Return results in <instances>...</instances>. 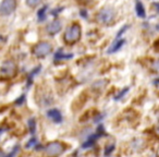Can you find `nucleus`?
I'll return each instance as SVG.
<instances>
[{
  "label": "nucleus",
  "mask_w": 159,
  "mask_h": 157,
  "mask_svg": "<svg viewBox=\"0 0 159 157\" xmlns=\"http://www.w3.org/2000/svg\"><path fill=\"white\" fill-rule=\"evenodd\" d=\"M65 151V145L59 141L50 142L45 147V155L47 157H58Z\"/></svg>",
  "instance_id": "f257e3e1"
},
{
  "label": "nucleus",
  "mask_w": 159,
  "mask_h": 157,
  "mask_svg": "<svg viewBox=\"0 0 159 157\" xmlns=\"http://www.w3.org/2000/svg\"><path fill=\"white\" fill-rule=\"evenodd\" d=\"M81 37V28L78 24H73L69 26L65 33V42L67 44H73L76 43Z\"/></svg>",
  "instance_id": "f03ea898"
},
{
  "label": "nucleus",
  "mask_w": 159,
  "mask_h": 157,
  "mask_svg": "<svg viewBox=\"0 0 159 157\" xmlns=\"http://www.w3.org/2000/svg\"><path fill=\"white\" fill-rule=\"evenodd\" d=\"M115 12L111 8H104L97 14V21L103 24H110L113 21Z\"/></svg>",
  "instance_id": "7ed1b4c3"
},
{
  "label": "nucleus",
  "mask_w": 159,
  "mask_h": 157,
  "mask_svg": "<svg viewBox=\"0 0 159 157\" xmlns=\"http://www.w3.org/2000/svg\"><path fill=\"white\" fill-rule=\"evenodd\" d=\"M51 51H52V46H51L49 43H46V42L39 43V44H37L36 46L34 47V49H33L34 55L38 58L45 57V56L49 55Z\"/></svg>",
  "instance_id": "20e7f679"
},
{
  "label": "nucleus",
  "mask_w": 159,
  "mask_h": 157,
  "mask_svg": "<svg viewBox=\"0 0 159 157\" xmlns=\"http://www.w3.org/2000/svg\"><path fill=\"white\" fill-rule=\"evenodd\" d=\"M16 73V66L13 61H6L2 65L1 69H0V74L2 78H10L12 76H14Z\"/></svg>",
  "instance_id": "39448f33"
},
{
  "label": "nucleus",
  "mask_w": 159,
  "mask_h": 157,
  "mask_svg": "<svg viewBox=\"0 0 159 157\" xmlns=\"http://www.w3.org/2000/svg\"><path fill=\"white\" fill-rule=\"evenodd\" d=\"M16 8L15 0H3L0 5V13L2 15H9Z\"/></svg>",
  "instance_id": "423d86ee"
},
{
  "label": "nucleus",
  "mask_w": 159,
  "mask_h": 157,
  "mask_svg": "<svg viewBox=\"0 0 159 157\" xmlns=\"http://www.w3.org/2000/svg\"><path fill=\"white\" fill-rule=\"evenodd\" d=\"M61 28H62L61 22L59 21V20H55V21H52L48 26H47V32H48V34H50V35H55V34H57V33L60 32Z\"/></svg>",
  "instance_id": "0eeeda50"
},
{
  "label": "nucleus",
  "mask_w": 159,
  "mask_h": 157,
  "mask_svg": "<svg viewBox=\"0 0 159 157\" xmlns=\"http://www.w3.org/2000/svg\"><path fill=\"white\" fill-rule=\"evenodd\" d=\"M47 116L50 118L53 122L56 123L62 122V115H61V112L58 109H50V110H48Z\"/></svg>",
  "instance_id": "6e6552de"
},
{
  "label": "nucleus",
  "mask_w": 159,
  "mask_h": 157,
  "mask_svg": "<svg viewBox=\"0 0 159 157\" xmlns=\"http://www.w3.org/2000/svg\"><path fill=\"white\" fill-rule=\"evenodd\" d=\"M124 43H125L124 39H120V40H117V42H115L112 44V46L109 48L108 53H115V51H118L119 49L121 48V47L123 46V44H124Z\"/></svg>",
  "instance_id": "1a4fd4ad"
},
{
  "label": "nucleus",
  "mask_w": 159,
  "mask_h": 157,
  "mask_svg": "<svg viewBox=\"0 0 159 157\" xmlns=\"http://www.w3.org/2000/svg\"><path fill=\"white\" fill-rule=\"evenodd\" d=\"M135 10H136V13L140 18H145L146 16V13H145V9H144V6L143 3L141 2H137L136 3V7H135Z\"/></svg>",
  "instance_id": "9d476101"
},
{
  "label": "nucleus",
  "mask_w": 159,
  "mask_h": 157,
  "mask_svg": "<svg viewBox=\"0 0 159 157\" xmlns=\"http://www.w3.org/2000/svg\"><path fill=\"white\" fill-rule=\"evenodd\" d=\"M71 58H73V55H67V53H63L61 51H58L55 55V59H57V60H59V59H71Z\"/></svg>",
  "instance_id": "9b49d317"
},
{
  "label": "nucleus",
  "mask_w": 159,
  "mask_h": 157,
  "mask_svg": "<svg viewBox=\"0 0 159 157\" xmlns=\"http://www.w3.org/2000/svg\"><path fill=\"white\" fill-rule=\"evenodd\" d=\"M46 11H47V6L43 7L42 9H40L38 11V13H37V16H38V20H39V21H44V20H45V18H46V15H45Z\"/></svg>",
  "instance_id": "f8f14e48"
},
{
  "label": "nucleus",
  "mask_w": 159,
  "mask_h": 157,
  "mask_svg": "<svg viewBox=\"0 0 159 157\" xmlns=\"http://www.w3.org/2000/svg\"><path fill=\"white\" fill-rule=\"evenodd\" d=\"M40 2H42V0H26V3H27V6H30V7H32V8L38 6Z\"/></svg>",
  "instance_id": "ddd939ff"
},
{
  "label": "nucleus",
  "mask_w": 159,
  "mask_h": 157,
  "mask_svg": "<svg viewBox=\"0 0 159 157\" xmlns=\"http://www.w3.org/2000/svg\"><path fill=\"white\" fill-rule=\"evenodd\" d=\"M152 70L157 73H159V60H155L154 62L152 63Z\"/></svg>",
  "instance_id": "4468645a"
},
{
  "label": "nucleus",
  "mask_w": 159,
  "mask_h": 157,
  "mask_svg": "<svg viewBox=\"0 0 159 157\" xmlns=\"http://www.w3.org/2000/svg\"><path fill=\"white\" fill-rule=\"evenodd\" d=\"M35 125H36V123H35L34 119H31V120L28 121V125H30V130H31L32 133H34L35 132Z\"/></svg>",
  "instance_id": "2eb2a0df"
},
{
  "label": "nucleus",
  "mask_w": 159,
  "mask_h": 157,
  "mask_svg": "<svg viewBox=\"0 0 159 157\" xmlns=\"http://www.w3.org/2000/svg\"><path fill=\"white\" fill-rule=\"evenodd\" d=\"M128 28H129V25H124L122 28H121L120 31H119V33H118V34H117V40H118V39H119V38H120V37H121V35H122L123 33H124L125 31L128 30Z\"/></svg>",
  "instance_id": "dca6fc26"
},
{
  "label": "nucleus",
  "mask_w": 159,
  "mask_h": 157,
  "mask_svg": "<svg viewBox=\"0 0 159 157\" xmlns=\"http://www.w3.org/2000/svg\"><path fill=\"white\" fill-rule=\"evenodd\" d=\"M18 151H19V147H18V146H15V147H14V150L12 151V152L10 153V154L8 155V156H5V157H14V156H15L16 153H18Z\"/></svg>",
  "instance_id": "f3484780"
},
{
  "label": "nucleus",
  "mask_w": 159,
  "mask_h": 157,
  "mask_svg": "<svg viewBox=\"0 0 159 157\" xmlns=\"http://www.w3.org/2000/svg\"><path fill=\"white\" fill-rule=\"evenodd\" d=\"M35 144H36V140H35V139H32L30 142H28L27 144H26V147L30 148V147H32V146H34Z\"/></svg>",
  "instance_id": "a211bd4d"
},
{
  "label": "nucleus",
  "mask_w": 159,
  "mask_h": 157,
  "mask_svg": "<svg viewBox=\"0 0 159 157\" xmlns=\"http://www.w3.org/2000/svg\"><path fill=\"white\" fill-rule=\"evenodd\" d=\"M24 98H25V96H24V95H22V96L20 97V98H19L18 100H15V105H21L22 103H23Z\"/></svg>",
  "instance_id": "6ab92c4d"
},
{
  "label": "nucleus",
  "mask_w": 159,
  "mask_h": 157,
  "mask_svg": "<svg viewBox=\"0 0 159 157\" xmlns=\"http://www.w3.org/2000/svg\"><path fill=\"white\" fill-rule=\"evenodd\" d=\"M128 91H129V88H128V87H127V88H124V90H123V91H122V92H121V93H120V94L118 95V96H117V97H115V98H117V100H119V98H121V97H122V96H123V95H124V94H125V93H127V92H128Z\"/></svg>",
  "instance_id": "aec40b11"
},
{
  "label": "nucleus",
  "mask_w": 159,
  "mask_h": 157,
  "mask_svg": "<svg viewBox=\"0 0 159 157\" xmlns=\"http://www.w3.org/2000/svg\"><path fill=\"white\" fill-rule=\"evenodd\" d=\"M80 14H81L84 19H87V12H86L85 9H82L81 11H80Z\"/></svg>",
  "instance_id": "412c9836"
},
{
  "label": "nucleus",
  "mask_w": 159,
  "mask_h": 157,
  "mask_svg": "<svg viewBox=\"0 0 159 157\" xmlns=\"http://www.w3.org/2000/svg\"><path fill=\"white\" fill-rule=\"evenodd\" d=\"M153 6H154L155 8H157L156 10H157V11L159 12V3H158V2H154V3H153Z\"/></svg>",
  "instance_id": "4be33fe9"
},
{
  "label": "nucleus",
  "mask_w": 159,
  "mask_h": 157,
  "mask_svg": "<svg viewBox=\"0 0 159 157\" xmlns=\"http://www.w3.org/2000/svg\"><path fill=\"white\" fill-rule=\"evenodd\" d=\"M156 133L159 134V123L157 125V127H156Z\"/></svg>",
  "instance_id": "5701e85b"
},
{
  "label": "nucleus",
  "mask_w": 159,
  "mask_h": 157,
  "mask_svg": "<svg viewBox=\"0 0 159 157\" xmlns=\"http://www.w3.org/2000/svg\"><path fill=\"white\" fill-rule=\"evenodd\" d=\"M156 28H157V30H158V31H159V24H157V26H156Z\"/></svg>",
  "instance_id": "b1692460"
}]
</instances>
